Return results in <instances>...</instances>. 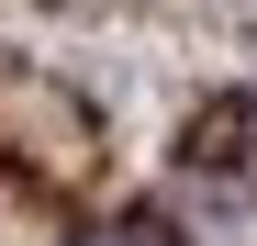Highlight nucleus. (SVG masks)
I'll return each instance as SVG.
<instances>
[{"label": "nucleus", "instance_id": "1", "mask_svg": "<svg viewBox=\"0 0 257 246\" xmlns=\"http://www.w3.org/2000/svg\"><path fill=\"white\" fill-rule=\"evenodd\" d=\"M190 168H212V179L246 168V101H212V112L190 123Z\"/></svg>", "mask_w": 257, "mask_h": 246}, {"label": "nucleus", "instance_id": "2", "mask_svg": "<svg viewBox=\"0 0 257 246\" xmlns=\"http://www.w3.org/2000/svg\"><path fill=\"white\" fill-rule=\"evenodd\" d=\"M78 246H146V235H78Z\"/></svg>", "mask_w": 257, "mask_h": 246}]
</instances>
